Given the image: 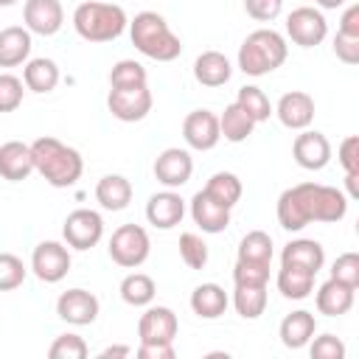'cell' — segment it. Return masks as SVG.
Returning a JSON list of instances; mask_svg holds the SVG:
<instances>
[{
    "label": "cell",
    "mask_w": 359,
    "mask_h": 359,
    "mask_svg": "<svg viewBox=\"0 0 359 359\" xmlns=\"http://www.w3.org/2000/svg\"><path fill=\"white\" fill-rule=\"evenodd\" d=\"M87 353H90L87 351V342L79 334H62L48 348V356L50 359H84Z\"/></svg>",
    "instance_id": "obj_41"
},
{
    "label": "cell",
    "mask_w": 359,
    "mask_h": 359,
    "mask_svg": "<svg viewBox=\"0 0 359 359\" xmlns=\"http://www.w3.org/2000/svg\"><path fill=\"white\" fill-rule=\"evenodd\" d=\"M353 292H356V289H351V286H345V283L328 278V280L317 289V297H314L317 311L325 314V317H342V314H348V311L353 309Z\"/></svg>",
    "instance_id": "obj_24"
},
{
    "label": "cell",
    "mask_w": 359,
    "mask_h": 359,
    "mask_svg": "<svg viewBox=\"0 0 359 359\" xmlns=\"http://www.w3.org/2000/svg\"><path fill=\"white\" fill-rule=\"evenodd\" d=\"M22 84L25 90L31 93H50L56 84H59V65L48 56H39V59H28L25 67H22Z\"/></svg>",
    "instance_id": "obj_28"
},
{
    "label": "cell",
    "mask_w": 359,
    "mask_h": 359,
    "mask_svg": "<svg viewBox=\"0 0 359 359\" xmlns=\"http://www.w3.org/2000/svg\"><path fill=\"white\" fill-rule=\"evenodd\" d=\"M182 216H185V199L174 188H165L160 194H151L149 202H146V219L157 230L177 227L182 222Z\"/></svg>",
    "instance_id": "obj_17"
},
{
    "label": "cell",
    "mask_w": 359,
    "mask_h": 359,
    "mask_svg": "<svg viewBox=\"0 0 359 359\" xmlns=\"http://www.w3.org/2000/svg\"><path fill=\"white\" fill-rule=\"evenodd\" d=\"M252 129H255V121H252L236 101L227 104L224 112L219 115V132H222V137L230 140V143H241V140H247V137L252 135Z\"/></svg>",
    "instance_id": "obj_30"
},
{
    "label": "cell",
    "mask_w": 359,
    "mask_h": 359,
    "mask_svg": "<svg viewBox=\"0 0 359 359\" xmlns=\"http://www.w3.org/2000/svg\"><path fill=\"white\" fill-rule=\"evenodd\" d=\"M154 294H157V286L146 272H132L121 280V297L129 306H137V309L149 306L154 300Z\"/></svg>",
    "instance_id": "obj_33"
},
{
    "label": "cell",
    "mask_w": 359,
    "mask_h": 359,
    "mask_svg": "<svg viewBox=\"0 0 359 359\" xmlns=\"http://www.w3.org/2000/svg\"><path fill=\"white\" fill-rule=\"evenodd\" d=\"M129 36H132V45L154 62H174L182 53L180 36L168 28L165 17L157 11L135 14V20L129 22Z\"/></svg>",
    "instance_id": "obj_2"
},
{
    "label": "cell",
    "mask_w": 359,
    "mask_h": 359,
    "mask_svg": "<svg viewBox=\"0 0 359 359\" xmlns=\"http://www.w3.org/2000/svg\"><path fill=\"white\" fill-rule=\"evenodd\" d=\"M236 286H266L269 283V264L258 261H236L233 266Z\"/></svg>",
    "instance_id": "obj_39"
},
{
    "label": "cell",
    "mask_w": 359,
    "mask_h": 359,
    "mask_svg": "<svg viewBox=\"0 0 359 359\" xmlns=\"http://www.w3.org/2000/svg\"><path fill=\"white\" fill-rule=\"evenodd\" d=\"M244 8L258 22H272L283 11V0H244Z\"/></svg>",
    "instance_id": "obj_45"
},
{
    "label": "cell",
    "mask_w": 359,
    "mask_h": 359,
    "mask_svg": "<svg viewBox=\"0 0 359 359\" xmlns=\"http://www.w3.org/2000/svg\"><path fill=\"white\" fill-rule=\"evenodd\" d=\"M62 238L73 250L95 247L104 238V219H101V213L90 210V208H79V210L67 213V219L62 224Z\"/></svg>",
    "instance_id": "obj_7"
},
{
    "label": "cell",
    "mask_w": 359,
    "mask_h": 359,
    "mask_svg": "<svg viewBox=\"0 0 359 359\" xmlns=\"http://www.w3.org/2000/svg\"><path fill=\"white\" fill-rule=\"evenodd\" d=\"M314 342L309 345V353L311 359H345V342L334 334H320V337H311Z\"/></svg>",
    "instance_id": "obj_44"
},
{
    "label": "cell",
    "mask_w": 359,
    "mask_h": 359,
    "mask_svg": "<svg viewBox=\"0 0 359 359\" xmlns=\"http://www.w3.org/2000/svg\"><path fill=\"white\" fill-rule=\"evenodd\" d=\"M210 199H216L219 205H224V208H233L238 199H241V194H244V188H241V180L233 174V171H216L210 180H208V185L202 188Z\"/></svg>",
    "instance_id": "obj_32"
},
{
    "label": "cell",
    "mask_w": 359,
    "mask_h": 359,
    "mask_svg": "<svg viewBox=\"0 0 359 359\" xmlns=\"http://www.w3.org/2000/svg\"><path fill=\"white\" fill-rule=\"evenodd\" d=\"M151 90L143 84V87H126V90H112L109 87V95H107V107L112 112V118L123 121V123H135V121H143L149 112H151Z\"/></svg>",
    "instance_id": "obj_10"
},
{
    "label": "cell",
    "mask_w": 359,
    "mask_h": 359,
    "mask_svg": "<svg viewBox=\"0 0 359 359\" xmlns=\"http://www.w3.org/2000/svg\"><path fill=\"white\" fill-rule=\"evenodd\" d=\"M180 331V320L168 306H149L137 320L140 342H174Z\"/></svg>",
    "instance_id": "obj_15"
},
{
    "label": "cell",
    "mask_w": 359,
    "mask_h": 359,
    "mask_svg": "<svg viewBox=\"0 0 359 359\" xmlns=\"http://www.w3.org/2000/svg\"><path fill=\"white\" fill-rule=\"evenodd\" d=\"M275 115L278 121L286 126V129H309L311 121H314V98L303 90H292V93H283L278 107H275Z\"/></svg>",
    "instance_id": "obj_18"
},
{
    "label": "cell",
    "mask_w": 359,
    "mask_h": 359,
    "mask_svg": "<svg viewBox=\"0 0 359 359\" xmlns=\"http://www.w3.org/2000/svg\"><path fill=\"white\" fill-rule=\"evenodd\" d=\"M289 56L286 39L272 28H258L247 34V39L238 48V70L247 76H266L278 70Z\"/></svg>",
    "instance_id": "obj_4"
},
{
    "label": "cell",
    "mask_w": 359,
    "mask_h": 359,
    "mask_svg": "<svg viewBox=\"0 0 359 359\" xmlns=\"http://www.w3.org/2000/svg\"><path fill=\"white\" fill-rule=\"evenodd\" d=\"M314 188L317 182H300L278 196V222L283 230L297 233L314 222Z\"/></svg>",
    "instance_id": "obj_5"
},
{
    "label": "cell",
    "mask_w": 359,
    "mask_h": 359,
    "mask_svg": "<svg viewBox=\"0 0 359 359\" xmlns=\"http://www.w3.org/2000/svg\"><path fill=\"white\" fill-rule=\"evenodd\" d=\"M191 219L202 233H222L230 224V208L210 199L205 191H196L191 199Z\"/></svg>",
    "instance_id": "obj_19"
},
{
    "label": "cell",
    "mask_w": 359,
    "mask_h": 359,
    "mask_svg": "<svg viewBox=\"0 0 359 359\" xmlns=\"http://www.w3.org/2000/svg\"><path fill=\"white\" fill-rule=\"evenodd\" d=\"M230 76H233V65L219 50H205L194 62V79L202 87H222L230 81Z\"/></svg>",
    "instance_id": "obj_23"
},
{
    "label": "cell",
    "mask_w": 359,
    "mask_h": 359,
    "mask_svg": "<svg viewBox=\"0 0 359 359\" xmlns=\"http://www.w3.org/2000/svg\"><path fill=\"white\" fill-rule=\"evenodd\" d=\"M180 258L191 269H205V264H208V244H205V238L196 236V233H182L180 236Z\"/></svg>",
    "instance_id": "obj_38"
},
{
    "label": "cell",
    "mask_w": 359,
    "mask_h": 359,
    "mask_svg": "<svg viewBox=\"0 0 359 359\" xmlns=\"http://www.w3.org/2000/svg\"><path fill=\"white\" fill-rule=\"evenodd\" d=\"M22 20H25V28L31 34L53 36L65 25V8L59 0H25Z\"/></svg>",
    "instance_id": "obj_16"
},
{
    "label": "cell",
    "mask_w": 359,
    "mask_h": 359,
    "mask_svg": "<svg viewBox=\"0 0 359 359\" xmlns=\"http://www.w3.org/2000/svg\"><path fill=\"white\" fill-rule=\"evenodd\" d=\"M182 137L191 149L196 151H210L216 149V143L222 140L219 132V115H213L210 109H194L185 115L182 121Z\"/></svg>",
    "instance_id": "obj_11"
},
{
    "label": "cell",
    "mask_w": 359,
    "mask_h": 359,
    "mask_svg": "<svg viewBox=\"0 0 359 359\" xmlns=\"http://www.w3.org/2000/svg\"><path fill=\"white\" fill-rule=\"evenodd\" d=\"M356 180H359V174H345V185H348V196L351 199L359 196V182Z\"/></svg>",
    "instance_id": "obj_51"
},
{
    "label": "cell",
    "mask_w": 359,
    "mask_h": 359,
    "mask_svg": "<svg viewBox=\"0 0 359 359\" xmlns=\"http://www.w3.org/2000/svg\"><path fill=\"white\" fill-rule=\"evenodd\" d=\"M98 311H101V303L87 289H67L56 300V314L70 325H90L95 323Z\"/></svg>",
    "instance_id": "obj_13"
},
{
    "label": "cell",
    "mask_w": 359,
    "mask_h": 359,
    "mask_svg": "<svg viewBox=\"0 0 359 359\" xmlns=\"http://www.w3.org/2000/svg\"><path fill=\"white\" fill-rule=\"evenodd\" d=\"M95 199L104 210H123L132 202V182L123 174H107L95 185Z\"/></svg>",
    "instance_id": "obj_27"
},
{
    "label": "cell",
    "mask_w": 359,
    "mask_h": 359,
    "mask_svg": "<svg viewBox=\"0 0 359 359\" xmlns=\"http://www.w3.org/2000/svg\"><path fill=\"white\" fill-rule=\"evenodd\" d=\"M126 11L115 3L84 0L73 11V28L87 42H112L126 31Z\"/></svg>",
    "instance_id": "obj_3"
},
{
    "label": "cell",
    "mask_w": 359,
    "mask_h": 359,
    "mask_svg": "<svg viewBox=\"0 0 359 359\" xmlns=\"http://www.w3.org/2000/svg\"><path fill=\"white\" fill-rule=\"evenodd\" d=\"M129 353H132L129 345H109V348H104L98 356H101V359H109V356H129Z\"/></svg>",
    "instance_id": "obj_50"
},
{
    "label": "cell",
    "mask_w": 359,
    "mask_h": 359,
    "mask_svg": "<svg viewBox=\"0 0 359 359\" xmlns=\"http://www.w3.org/2000/svg\"><path fill=\"white\" fill-rule=\"evenodd\" d=\"M292 157L306 171H320L331 160V143L317 129H300V135L292 143Z\"/></svg>",
    "instance_id": "obj_12"
},
{
    "label": "cell",
    "mask_w": 359,
    "mask_h": 359,
    "mask_svg": "<svg viewBox=\"0 0 359 359\" xmlns=\"http://www.w3.org/2000/svg\"><path fill=\"white\" fill-rule=\"evenodd\" d=\"M238 261L272 264V238L264 230H250L238 244Z\"/></svg>",
    "instance_id": "obj_36"
},
{
    "label": "cell",
    "mask_w": 359,
    "mask_h": 359,
    "mask_svg": "<svg viewBox=\"0 0 359 359\" xmlns=\"http://www.w3.org/2000/svg\"><path fill=\"white\" fill-rule=\"evenodd\" d=\"M334 53H337L339 62L356 65L359 62V36H345V34L337 31V36H334Z\"/></svg>",
    "instance_id": "obj_47"
},
{
    "label": "cell",
    "mask_w": 359,
    "mask_h": 359,
    "mask_svg": "<svg viewBox=\"0 0 359 359\" xmlns=\"http://www.w3.org/2000/svg\"><path fill=\"white\" fill-rule=\"evenodd\" d=\"M146 67L135 59H121L109 70V87L112 90H126V87H143L146 84Z\"/></svg>",
    "instance_id": "obj_37"
},
{
    "label": "cell",
    "mask_w": 359,
    "mask_h": 359,
    "mask_svg": "<svg viewBox=\"0 0 359 359\" xmlns=\"http://www.w3.org/2000/svg\"><path fill=\"white\" fill-rule=\"evenodd\" d=\"M25 84L11 73H0V112H14L22 104Z\"/></svg>",
    "instance_id": "obj_43"
},
{
    "label": "cell",
    "mask_w": 359,
    "mask_h": 359,
    "mask_svg": "<svg viewBox=\"0 0 359 359\" xmlns=\"http://www.w3.org/2000/svg\"><path fill=\"white\" fill-rule=\"evenodd\" d=\"M233 306H236L238 317L258 320L266 311V286H236Z\"/></svg>",
    "instance_id": "obj_34"
},
{
    "label": "cell",
    "mask_w": 359,
    "mask_h": 359,
    "mask_svg": "<svg viewBox=\"0 0 359 359\" xmlns=\"http://www.w3.org/2000/svg\"><path fill=\"white\" fill-rule=\"evenodd\" d=\"M135 356L137 359H174V342H140Z\"/></svg>",
    "instance_id": "obj_48"
},
{
    "label": "cell",
    "mask_w": 359,
    "mask_h": 359,
    "mask_svg": "<svg viewBox=\"0 0 359 359\" xmlns=\"http://www.w3.org/2000/svg\"><path fill=\"white\" fill-rule=\"evenodd\" d=\"M337 157H339V165L345 168V174H359V137L356 135H348L339 143Z\"/></svg>",
    "instance_id": "obj_46"
},
{
    "label": "cell",
    "mask_w": 359,
    "mask_h": 359,
    "mask_svg": "<svg viewBox=\"0 0 359 359\" xmlns=\"http://www.w3.org/2000/svg\"><path fill=\"white\" fill-rule=\"evenodd\" d=\"M31 269L42 283H59L70 272V250L62 241H42L31 252Z\"/></svg>",
    "instance_id": "obj_9"
},
{
    "label": "cell",
    "mask_w": 359,
    "mask_h": 359,
    "mask_svg": "<svg viewBox=\"0 0 359 359\" xmlns=\"http://www.w3.org/2000/svg\"><path fill=\"white\" fill-rule=\"evenodd\" d=\"M331 278L351 289H359V255L356 252L337 255V261L331 264Z\"/></svg>",
    "instance_id": "obj_42"
},
{
    "label": "cell",
    "mask_w": 359,
    "mask_h": 359,
    "mask_svg": "<svg viewBox=\"0 0 359 359\" xmlns=\"http://www.w3.org/2000/svg\"><path fill=\"white\" fill-rule=\"evenodd\" d=\"M25 264L14 252H0V292H11L25 280Z\"/></svg>",
    "instance_id": "obj_40"
},
{
    "label": "cell",
    "mask_w": 359,
    "mask_h": 359,
    "mask_svg": "<svg viewBox=\"0 0 359 359\" xmlns=\"http://www.w3.org/2000/svg\"><path fill=\"white\" fill-rule=\"evenodd\" d=\"M278 292L289 300H306L314 292V272L300 269V266H280Z\"/></svg>",
    "instance_id": "obj_31"
},
{
    "label": "cell",
    "mask_w": 359,
    "mask_h": 359,
    "mask_svg": "<svg viewBox=\"0 0 359 359\" xmlns=\"http://www.w3.org/2000/svg\"><path fill=\"white\" fill-rule=\"evenodd\" d=\"M34 171L31 146L22 140H8L0 146V177L8 182H22Z\"/></svg>",
    "instance_id": "obj_20"
},
{
    "label": "cell",
    "mask_w": 359,
    "mask_h": 359,
    "mask_svg": "<svg viewBox=\"0 0 359 359\" xmlns=\"http://www.w3.org/2000/svg\"><path fill=\"white\" fill-rule=\"evenodd\" d=\"M348 213V196L334 188V185H320L314 188V222H339Z\"/></svg>",
    "instance_id": "obj_29"
},
{
    "label": "cell",
    "mask_w": 359,
    "mask_h": 359,
    "mask_svg": "<svg viewBox=\"0 0 359 359\" xmlns=\"http://www.w3.org/2000/svg\"><path fill=\"white\" fill-rule=\"evenodd\" d=\"M227 303L230 297L219 283H199L191 292V309L202 320H219L227 311Z\"/></svg>",
    "instance_id": "obj_26"
},
{
    "label": "cell",
    "mask_w": 359,
    "mask_h": 359,
    "mask_svg": "<svg viewBox=\"0 0 359 359\" xmlns=\"http://www.w3.org/2000/svg\"><path fill=\"white\" fill-rule=\"evenodd\" d=\"M194 174V160L185 149H163L154 160V177L165 188H182Z\"/></svg>",
    "instance_id": "obj_14"
},
{
    "label": "cell",
    "mask_w": 359,
    "mask_h": 359,
    "mask_svg": "<svg viewBox=\"0 0 359 359\" xmlns=\"http://www.w3.org/2000/svg\"><path fill=\"white\" fill-rule=\"evenodd\" d=\"M236 104H238L255 123H264V121H269V115H272V104H269L266 93H264L261 87H255V84H244V87L238 90V95H236Z\"/></svg>",
    "instance_id": "obj_35"
},
{
    "label": "cell",
    "mask_w": 359,
    "mask_h": 359,
    "mask_svg": "<svg viewBox=\"0 0 359 359\" xmlns=\"http://www.w3.org/2000/svg\"><path fill=\"white\" fill-rule=\"evenodd\" d=\"M339 34H345V36H359V3H353V6L345 8V14H342V20H339Z\"/></svg>",
    "instance_id": "obj_49"
},
{
    "label": "cell",
    "mask_w": 359,
    "mask_h": 359,
    "mask_svg": "<svg viewBox=\"0 0 359 359\" xmlns=\"http://www.w3.org/2000/svg\"><path fill=\"white\" fill-rule=\"evenodd\" d=\"M31 154H34V171H39V177L53 185V188H70L79 182L81 171H84V160L81 154L56 140V137H36L31 143Z\"/></svg>",
    "instance_id": "obj_1"
},
{
    "label": "cell",
    "mask_w": 359,
    "mask_h": 359,
    "mask_svg": "<svg viewBox=\"0 0 359 359\" xmlns=\"http://www.w3.org/2000/svg\"><path fill=\"white\" fill-rule=\"evenodd\" d=\"M17 0H0V6H14Z\"/></svg>",
    "instance_id": "obj_53"
},
{
    "label": "cell",
    "mask_w": 359,
    "mask_h": 359,
    "mask_svg": "<svg viewBox=\"0 0 359 359\" xmlns=\"http://www.w3.org/2000/svg\"><path fill=\"white\" fill-rule=\"evenodd\" d=\"M314 331H317V320H314V314L306 311V309H297V311L286 314V317L280 320V328H278L280 342H283L286 348H292V351L306 348V345L311 342Z\"/></svg>",
    "instance_id": "obj_22"
},
{
    "label": "cell",
    "mask_w": 359,
    "mask_h": 359,
    "mask_svg": "<svg viewBox=\"0 0 359 359\" xmlns=\"http://www.w3.org/2000/svg\"><path fill=\"white\" fill-rule=\"evenodd\" d=\"M323 264H325V250L314 238H294L280 252V266H300V269H309L317 275L323 269Z\"/></svg>",
    "instance_id": "obj_21"
},
{
    "label": "cell",
    "mask_w": 359,
    "mask_h": 359,
    "mask_svg": "<svg viewBox=\"0 0 359 359\" xmlns=\"http://www.w3.org/2000/svg\"><path fill=\"white\" fill-rule=\"evenodd\" d=\"M286 34L294 45L300 48H314L328 36V22L320 8L314 6H300L286 17Z\"/></svg>",
    "instance_id": "obj_8"
},
{
    "label": "cell",
    "mask_w": 359,
    "mask_h": 359,
    "mask_svg": "<svg viewBox=\"0 0 359 359\" xmlns=\"http://www.w3.org/2000/svg\"><path fill=\"white\" fill-rule=\"evenodd\" d=\"M314 3H317L320 8H339L345 0H314Z\"/></svg>",
    "instance_id": "obj_52"
},
{
    "label": "cell",
    "mask_w": 359,
    "mask_h": 359,
    "mask_svg": "<svg viewBox=\"0 0 359 359\" xmlns=\"http://www.w3.org/2000/svg\"><path fill=\"white\" fill-rule=\"evenodd\" d=\"M107 250H109V258H112L118 266L135 269V266H140V264L149 258L151 241H149L146 227H140V224H121V227L112 233Z\"/></svg>",
    "instance_id": "obj_6"
},
{
    "label": "cell",
    "mask_w": 359,
    "mask_h": 359,
    "mask_svg": "<svg viewBox=\"0 0 359 359\" xmlns=\"http://www.w3.org/2000/svg\"><path fill=\"white\" fill-rule=\"evenodd\" d=\"M31 56V31L8 25L0 31V67H17Z\"/></svg>",
    "instance_id": "obj_25"
}]
</instances>
